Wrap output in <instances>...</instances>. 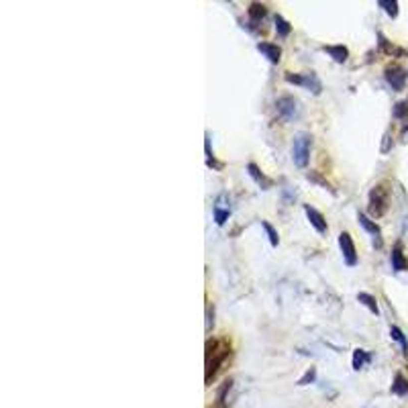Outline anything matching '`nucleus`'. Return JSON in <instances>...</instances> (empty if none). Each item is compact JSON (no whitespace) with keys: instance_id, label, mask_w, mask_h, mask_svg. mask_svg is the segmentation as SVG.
Wrapping results in <instances>:
<instances>
[{"instance_id":"2","label":"nucleus","mask_w":408,"mask_h":408,"mask_svg":"<svg viewBox=\"0 0 408 408\" xmlns=\"http://www.w3.org/2000/svg\"><path fill=\"white\" fill-rule=\"evenodd\" d=\"M310 145H312V137L308 133H298L294 137L292 143V159L298 167H306L308 159H310Z\"/></svg>"},{"instance_id":"6","label":"nucleus","mask_w":408,"mask_h":408,"mask_svg":"<svg viewBox=\"0 0 408 408\" xmlns=\"http://www.w3.org/2000/svg\"><path fill=\"white\" fill-rule=\"evenodd\" d=\"M386 80L392 86L394 90H402L404 84H406V70L400 68V66H390L386 68Z\"/></svg>"},{"instance_id":"19","label":"nucleus","mask_w":408,"mask_h":408,"mask_svg":"<svg viewBox=\"0 0 408 408\" xmlns=\"http://www.w3.org/2000/svg\"><path fill=\"white\" fill-rule=\"evenodd\" d=\"M275 31L280 37H288L290 35V25H288V20H284L280 14L275 16Z\"/></svg>"},{"instance_id":"1","label":"nucleus","mask_w":408,"mask_h":408,"mask_svg":"<svg viewBox=\"0 0 408 408\" xmlns=\"http://www.w3.org/2000/svg\"><path fill=\"white\" fill-rule=\"evenodd\" d=\"M229 345L225 341H208L206 343V384H210L212 376L219 372L223 361L229 357Z\"/></svg>"},{"instance_id":"17","label":"nucleus","mask_w":408,"mask_h":408,"mask_svg":"<svg viewBox=\"0 0 408 408\" xmlns=\"http://www.w3.org/2000/svg\"><path fill=\"white\" fill-rule=\"evenodd\" d=\"M390 335H392V339H394L396 343H400V347H402L404 355H408V341H406L404 333H402L398 327H392V329H390Z\"/></svg>"},{"instance_id":"5","label":"nucleus","mask_w":408,"mask_h":408,"mask_svg":"<svg viewBox=\"0 0 408 408\" xmlns=\"http://www.w3.org/2000/svg\"><path fill=\"white\" fill-rule=\"evenodd\" d=\"M275 109H277V115H280L284 121H292V119L298 117V102L292 96H282L275 102Z\"/></svg>"},{"instance_id":"9","label":"nucleus","mask_w":408,"mask_h":408,"mask_svg":"<svg viewBox=\"0 0 408 408\" xmlns=\"http://www.w3.org/2000/svg\"><path fill=\"white\" fill-rule=\"evenodd\" d=\"M304 212H306V217H308V221H310V225L318 231V233H327V221H325V217H323V214H320L316 208H312V206H304Z\"/></svg>"},{"instance_id":"22","label":"nucleus","mask_w":408,"mask_h":408,"mask_svg":"<svg viewBox=\"0 0 408 408\" xmlns=\"http://www.w3.org/2000/svg\"><path fill=\"white\" fill-rule=\"evenodd\" d=\"M262 227L266 229V233H268V237H270V243H272V247H277V243H280V237H277V233H275V229L270 225V223H266V221H262Z\"/></svg>"},{"instance_id":"25","label":"nucleus","mask_w":408,"mask_h":408,"mask_svg":"<svg viewBox=\"0 0 408 408\" xmlns=\"http://www.w3.org/2000/svg\"><path fill=\"white\" fill-rule=\"evenodd\" d=\"M212 316H214V310H212V306H208V308H206V333L212 329V323H214Z\"/></svg>"},{"instance_id":"21","label":"nucleus","mask_w":408,"mask_h":408,"mask_svg":"<svg viewBox=\"0 0 408 408\" xmlns=\"http://www.w3.org/2000/svg\"><path fill=\"white\" fill-rule=\"evenodd\" d=\"M266 12H268V10H266L264 4H257V2H255V4L249 6V16H251L253 20H262V18L266 16Z\"/></svg>"},{"instance_id":"3","label":"nucleus","mask_w":408,"mask_h":408,"mask_svg":"<svg viewBox=\"0 0 408 408\" xmlns=\"http://www.w3.org/2000/svg\"><path fill=\"white\" fill-rule=\"evenodd\" d=\"M388 208V190L384 186H376L370 194V214L374 217H382Z\"/></svg>"},{"instance_id":"10","label":"nucleus","mask_w":408,"mask_h":408,"mask_svg":"<svg viewBox=\"0 0 408 408\" xmlns=\"http://www.w3.org/2000/svg\"><path fill=\"white\" fill-rule=\"evenodd\" d=\"M257 51L264 53L272 63H277L282 57V49L277 45H273V43H257Z\"/></svg>"},{"instance_id":"12","label":"nucleus","mask_w":408,"mask_h":408,"mask_svg":"<svg viewBox=\"0 0 408 408\" xmlns=\"http://www.w3.org/2000/svg\"><path fill=\"white\" fill-rule=\"evenodd\" d=\"M325 51L337 61V63H343V61H347V57H349V51H347V47H343V45H329V47H325Z\"/></svg>"},{"instance_id":"4","label":"nucleus","mask_w":408,"mask_h":408,"mask_svg":"<svg viewBox=\"0 0 408 408\" xmlns=\"http://www.w3.org/2000/svg\"><path fill=\"white\" fill-rule=\"evenodd\" d=\"M339 247L343 251V260H345L347 266H355L357 264V253H355V245L349 233H341L339 235Z\"/></svg>"},{"instance_id":"7","label":"nucleus","mask_w":408,"mask_h":408,"mask_svg":"<svg viewBox=\"0 0 408 408\" xmlns=\"http://www.w3.org/2000/svg\"><path fill=\"white\" fill-rule=\"evenodd\" d=\"M286 80L292 82V84H298V86H306V88H310L314 94H318L320 88H323V86H320V82H318V78H316L314 74H304V76H296V74L292 76V74H288Z\"/></svg>"},{"instance_id":"20","label":"nucleus","mask_w":408,"mask_h":408,"mask_svg":"<svg viewBox=\"0 0 408 408\" xmlns=\"http://www.w3.org/2000/svg\"><path fill=\"white\" fill-rule=\"evenodd\" d=\"M378 6H382V8H384L386 12H388L392 18L398 16V2H394V0H392V2H390V0H380Z\"/></svg>"},{"instance_id":"11","label":"nucleus","mask_w":408,"mask_h":408,"mask_svg":"<svg viewBox=\"0 0 408 408\" xmlns=\"http://www.w3.org/2000/svg\"><path fill=\"white\" fill-rule=\"evenodd\" d=\"M247 171H249V176L255 180V184L262 186V190H270V188H272V180H270L268 176H264L262 171H260V167H257L255 163H249V165H247Z\"/></svg>"},{"instance_id":"16","label":"nucleus","mask_w":408,"mask_h":408,"mask_svg":"<svg viewBox=\"0 0 408 408\" xmlns=\"http://www.w3.org/2000/svg\"><path fill=\"white\" fill-rule=\"evenodd\" d=\"M357 300L361 304H366L374 314H380V308H378V302H376V298L372 296V294H366V292H361V294H357Z\"/></svg>"},{"instance_id":"26","label":"nucleus","mask_w":408,"mask_h":408,"mask_svg":"<svg viewBox=\"0 0 408 408\" xmlns=\"http://www.w3.org/2000/svg\"><path fill=\"white\" fill-rule=\"evenodd\" d=\"M388 149H390V135L386 133V135H384V145H382V151L386 153V151H388Z\"/></svg>"},{"instance_id":"18","label":"nucleus","mask_w":408,"mask_h":408,"mask_svg":"<svg viewBox=\"0 0 408 408\" xmlns=\"http://www.w3.org/2000/svg\"><path fill=\"white\" fill-rule=\"evenodd\" d=\"M372 357L363 351V349H355V353H353V368L355 370H361L363 368V363H368Z\"/></svg>"},{"instance_id":"14","label":"nucleus","mask_w":408,"mask_h":408,"mask_svg":"<svg viewBox=\"0 0 408 408\" xmlns=\"http://www.w3.org/2000/svg\"><path fill=\"white\" fill-rule=\"evenodd\" d=\"M392 268H394L396 272L408 270V262H406V257H404V253H402L400 247H396V249L392 251Z\"/></svg>"},{"instance_id":"24","label":"nucleus","mask_w":408,"mask_h":408,"mask_svg":"<svg viewBox=\"0 0 408 408\" xmlns=\"http://www.w3.org/2000/svg\"><path fill=\"white\" fill-rule=\"evenodd\" d=\"M314 378H316V370H314V368H310V370H308V372H306L302 378H300V382H298V384H300V386H306L308 382H314Z\"/></svg>"},{"instance_id":"13","label":"nucleus","mask_w":408,"mask_h":408,"mask_svg":"<svg viewBox=\"0 0 408 408\" xmlns=\"http://www.w3.org/2000/svg\"><path fill=\"white\" fill-rule=\"evenodd\" d=\"M229 214H231V206H223V200L219 198L217 204H214V221H217V225H225Z\"/></svg>"},{"instance_id":"15","label":"nucleus","mask_w":408,"mask_h":408,"mask_svg":"<svg viewBox=\"0 0 408 408\" xmlns=\"http://www.w3.org/2000/svg\"><path fill=\"white\" fill-rule=\"evenodd\" d=\"M392 392L396 396H406L408 394V382H406V378L402 374H396L394 384H392Z\"/></svg>"},{"instance_id":"8","label":"nucleus","mask_w":408,"mask_h":408,"mask_svg":"<svg viewBox=\"0 0 408 408\" xmlns=\"http://www.w3.org/2000/svg\"><path fill=\"white\" fill-rule=\"evenodd\" d=\"M357 219H359V225H361V227L366 229V231L372 235V237H374L376 247H382V231H380V227H378L374 221H370L363 212H359V217H357Z\"/></svg>"},{"instance_id":"23","label":"nucleus","mask_w":408,"mask_h":408,"mask_svg":"<svg viewBox=\"0 0 408 408\" xmlns=\"http://www.w3.org/2000/svg\"><path fill=\"white\" fill-rule=\"evenodd\" d=\"M406 115H408V104H406V102H398L396 109H394V117H396V119H402V117H406Z\"/></svg>"}]
</instances>
